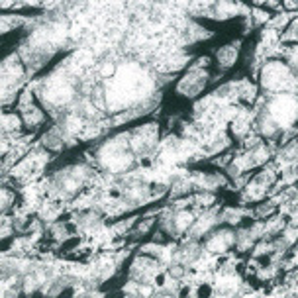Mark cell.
Instances as JSON below:
<instances>
[{"mask_svg": "<svg viewBox=\"0 0 298 298\" xmlns=\"http://www.w3.org/2000/svg\"><path fill=\"white\" fill-rule=\"evenodd\" d=\"M224 218H226V222H230V224H236V222H239L241 212H239V210H226Z\"/></svg>", "mask_w": 298, "mask_h": 298, "instance_id": "cell-16", "label": "cell"}, {"mask_svg": "<svg viewBox=\"0 0 298 298\" xmlns=\"http://www.w3.org/2000/svg\"><path fill=\"white\" fill-rule=\"evenodd\" d=\"M196 202H202L204 206H208V204H212L214 202V196L210 192H202V194H198L196 196Z\"/></svg>", "mask_w": 298, "mask_h": 298, "instance_id": "cell-17", "label": "cell"}, {"mask_svg": "<svg viewBox=\"0 0 298 298\" xmlns=\"http://www.w3.org/2000/svg\"><path fill=\"white\" fill-rule=\"evenodd\" d=\"M265 112L279 128H289L298 120V98L295 94H277Z\"/></svg>", "mask_w": 298, "mask_h": 298, "instance_id": "cell-1", "label": "cell"}, {"mask_svg": "<svg viewBox=\"0 0 298 298\" xmlns=\"http://www.w3.org/2000/svg\"><path fill=\"white\" fill-rule=\"evenodd\" d=\"M238 59V47L236 45H224L220 51H218V63L222 67H232Z\"/></svg>", "mask_w": 298, "mask_h": 298, "instance_id": "cell-8", "label": "cell"}, {"mask_svg": "<svg viewBox=\"0 0 298 298\" xmlns=\"http://www.w3.org/2000/svg\"><path fill=\"white\" fill-rule=\"evenodd\" d=\"M234 243H236V234L230 232V230H220V232H216L212 238L206 241V247L212 253H224Z\"/></svg>", "mask_w": 298, "mask_h": 298, "instance_id": "cell-5", "label": "cell"}, {"mask_svg": "<svg viewBox=\"0 0 298 298\" xmlns=\"http://www.w3.org/2000/svg\"><path fill=\"white\" fill-rule=\"evenodd\" d=\"M200 255V247L194 243V241H186L179 251H177V257H175V263H180L184 267H190L196 263V259Z\"/></svg>", "mask_w": 298, "mask_h": 298, "instance_id": "cell-6", "label": "cell"}, {"mask_svg": "<svg viewBox=\"0 0 298 298\" xmlns=\"http://www.w3.org/2000/svg\"><path fill=\"white\" fill-rule=\"evenodd\" d=\"M22 120H24V124H28L30 128H34V126H38V124L42 122L43 116L36 106H24V108H22Z\"/></svg>", "mask_w": 298, "mask_h": 298, "instance_id": "cell-9", "label": "cell"}, {"mask_svg": "<svg viewBox=\"0 0 298 298\" xmlns=\"http://www.w3.org/2000/svg\"><path fill=\"white\" fill-rule=\"evenodd\" d=\"M293 81V73L285 63L273 61L267 63L261 69V85L267 90H281V88H289Z\"/></svg>", "mask_w": 298, "mask_h": 298, "instance_id": "cell-2", "label": "cell"}, {"mask_svg": "<svg viewBox=\"0 0 298 298\" xmlns=\"http://www.w3.org/2000/svg\"><path fill=\"white\" fill-rule=\"evenodd\" d=\"M42 98L47 106H63L73 98V86L61 77H53L43 86Z\"/></svg>", "mask_w": 298, "mask_h": 298, "instance_id": "cell-3", "label": "cell"}, {"mask_svg": "<svg viewBox=\"0 0 298 298\" xmlns=\"http://www.w3.org/2000/svg\"><path fill=\"white\" fill-rule=\"evenodd\" d=\"M12 200H14V194H12L10 190L2 188V210H6V208L12 204Z\"/></svg>", "mask_w": 298, "mask_h": 298, "instance_id": "cell-15", "label": "cell"}, {"mask_svg": "<svg viewBox=\"0 0 298 298\" xmlns=\"http://www.w3.org/2000/svg\"><path fill=\"white\" fill-rule=\"evenodd\" d=\"M43 145H45V147H49V149H61V145H63V137H61V133H59V131H55V129H51L49 133H45V137H43Z\"/></svg>", "mask_w": 298, "mask_h": 298, "instance_id": "cell-10", "label": "cell"}, {"mask_svg": "<svg viewBox=\"0 0 298 298\" xmlns=\"http://www.w3.org/2000/svg\"><path fill=\"white\" fill-rule=\"evenodd\" d=\"M277 129H279V126H277V124L269 118V114H267V112L259 118V131H261L263 135H273Z\"/></svg>", "mask_w": 298, "mask_h": 298, "instance_id": "cell-11", "label": "cell"}, {"mask_svg": "<svg viewBox=\"0 0 298 298\" xmlns=\"http://www.w3.org/2000/svg\"><path fill=\"white\" fill-rule=\"evenodd\" d=\"M236 10H238L236 4H216V14H218V18H230Z\"/></svg>", "mask_w": 298, "mask_h": 298, "instance_id": "cell-12", "label": "cell"}, {"mask_svg": "<svg viewBox=\"0 0 298 298\" xmlns=\"http://www.w3.org/2000/svg\"><path fill=\"white\" fill-rule=\"evenodd\" d=\"M83 224L88 226V228H90V226H96V224H98V216H96V214H85V216H83Z\"/></svg>", "mask_w": 298, "mask_h": 298, "instance_id": "cell-18", "label": "cell"}, {"mask_svg": "<svg viewBox=\"0 0 298 298\" xmlns=\"http://www.w3.org/2000/svg\"><path fill=\"white\" fill-rule=\"evenodd\" d=\"M159 273V263L151 261L147 257H137L131 265V277L139 283V285H147L155 275Z\"/></svg>", "mask_w": 298, "mask_h": 298, "instance_id": "cell-4", "label": "cell"}, {"mask_svg": "<svg viewBox=\"0 0 298 298\" xmlns=\"http://www.w3.org/2000/svg\"><path fill=\"white\" fill-rule=\"evenodd\" d=\"M151 226H153V218H145V220H143V222L137 226L135 234H137V236H143L147 230H151Z\"/></svg>", "mask_w": 298, "mask_h": 298, "instance_id": "cell-14", "label": "cell"}, {"mask_svg": "<svg viewBox=\"0 0 298 298\" xmlns=\"http://www.w3.org/2000/svg\"><path fill=\"white\" fill-rule=\"evenodd\" d=\"M153 298H175L171 293H157V295H153Z\"/></svg>", "mask_w": 298, "mask_h": 298, "instance_id": "cell-19", "label": "cell"}, {"mask_svg": "<svg viewBox=\"0 0 298 298\" xmlns=\"http://www.w3.org/2000/svg\"><path fill=\"white\" fill-rule=\"evenodd\" d=\"M214 224H216V216H214L212 212L200 216V218L194 222V226L190 228V236H192V238H200V236H204V234L212 228Z\"/></svg>", "mask_w": 298, "mask_h": 298, "instance_id": "cell-7", "label": "cell"}, {"mask_svg": "<svg viewBox=\"0 0 298 298\" xmlns=\"http://www.w3.org/2000/svg\"><path fill=\"white\" fill-rule=\"evenodd\" d=\"M295 173H297V177H298V161L295 163Z\"/></svg>", "mask_w": 298, "mask_h": 298, "instance_id": "cell-20", "label": "cell"}, {"mask_svg": "<svg viewBox=\"0 0 298 298\" xmlns=\"http://www.w3.org/2000/svg\"><path fill=\"white\" fill-rule=\"evenodd\" d=\"M247 126H249V118L243 116V114H239V118L234 122V131H236L238 135H241V133L247 131Z\"/></svg>", "mask_w": 298, "mask_h": 298, "instance_id": "cell-13", "label": "cell"}]
</instances>
